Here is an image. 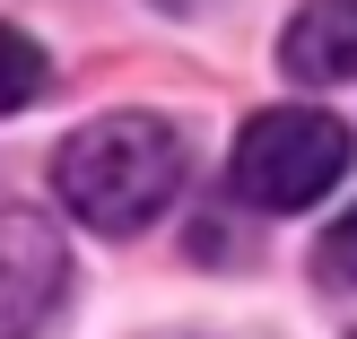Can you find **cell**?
I'll list each match as a JSON object with an SVG mask.
<instances>
[{
	"instance_id": "cell-1",
	"label": "cell",
	"mask_w": 357,
	"mask_h": 339,
	"mask_svg": "<svg viewBox=\"0 0 357 339\" xmlns=\"http://www.w3.org/2000/svg\"><path fill=\"white\" fill-rule=\"evenodd\" d=\"M183 131L166 113H96L52 148V191L87 235H139L183 191Z\"/></svg>"
},
{
	"instance_id": "cell-2",
	"label": "cell",
	"mask_w": 357,
	"mask_h": 339,
	"mask_svg": "<svg viewBox=\"0 0 357 339\" xmlns=\"http://www.w3.org/2000/svg\"><path fill=\"white\" fill-rule=\"evenodd\" d=\"M357 139L340 113H314V104H271L236 131V157H227V183H236L244 209H271V218H296L314 209L331 183L349 174Z\"/></svg>"
},
{
	"instance_id": "cell-3",
	"label": "cell",
	"mask_w": 357,
	"mask_h": 339,
	"mask_svg": "<svg viewBox=\"0 0 357 339\" xmlns=\"http://www.w3.org/2000/svg\"><path fill=\"white\" fill-rule=\"evenodd\" d=\"M70 296V244L44 209H0V339H35Z\"/></svg>"
},
{
	"instance_id": "cell-4",
	"label": "cell",
	"mask_w": 357,
	"mask_h": 339,
	"mask_svg": "<svg viewBox=\"0 0 357 339\" xmlns=\"http://www.w3.org/2000/svg\"><path fill=\"white\" fill-rule=\"evenodd\" d=\"M279 70L296 87H349L357 79V0H305L279 35Z\"/></svg>"
},
{
	"instance_id": "cell-5",
	"label": "cell",
	"mask_w": 357,
	"mask_h": 339,
	"mask_svg": "<svg viewBox=\"0 0 357 339\" xmlns=\"http://www.w3.org/2000/svg\"><path fill=\"white\" fill-rule=\"evenodd\" d=\"M35 96H44V52L17 26H0V113H17V104H35Z\"/></svg>"
},
{
	"instance_id": "cell-6",
	"label": "cell",
	"mask_w": 357,
	"mask_h": 339,
	"mask_svg": "<svg viewBox=\"0 0 357 339\" xmlns=\"http://www.w3.org/2000/svg\"><path fill=\"white\" fill-rule=\"evenodd\" d=\"M314 270H323V287H357V209L314 244Z\"/></svg>"
}]
</instances>
